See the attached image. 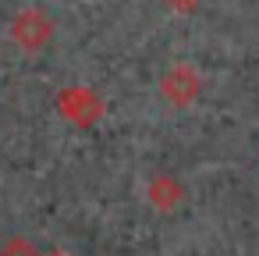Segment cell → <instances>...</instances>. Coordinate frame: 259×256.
<instances>
[{"instance_id": "obj_1", "label": "cell", "mask_w": 259, "mask_h": 256, "mask_svg": "<svg viewBox=\"0 0 259 256\" xmlns=\"http://www.w3.org/2000/svg\"><path fill=\"white\" fill-rule=\"evenodd\" d=\"M47 32H50V25H47L36 11H29V15H22V18L15 22V40L25 43V47H39V43L47 40Z\"/></svg>"}, {"instance_id": "obj_2", "label": "cell", "mask_w": 259, "mask_h": 256, "mask_svg": "<svg viewBox=\"0 0 259 256\" xmlns=\"http://www.w3.org/2000/svg\"><path fill=\"white\" fill-rule=\"evenodd\" d=\"M0 256H39L29 242H22V238H15V242H8L4 249H0Z\"/></svg>"}, {"instance_id": "obj_3", "label": "cell", "mask_w": 259, "mask_h": 256, "mask_svg": "<svg viewBox=\"0 0 259 256\" xmlns=\"http://www.w3.org/2000/svg\"><path fill=\"white\" fill-rule=\"evenodd\" d=\"M57 256H61V252H57Z\"/></svg>"}]
</instances>
